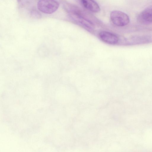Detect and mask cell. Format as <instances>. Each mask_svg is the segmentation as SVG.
<instances>
[{"label":"cell","instance_id":"cell-1","mask_svg":"<svg viewBox=\"0 0 152 152\" xmlns=\"http://www.w3.org/2000/svg\"><path fill=\"white\" fill-rule=\"evenodd\" d=\"M68 12L69 17L77 24L90 32L94 31V24L84 16L83 14L77 7Z\"/></svg>","mask_w":152,"mask_h":152},{"label":"cell","instance_id":"cell-2","mask_svg":"<svg viewBox=\"0 0 152 152\" xmlns=\"http://www.w3.org/2000/svg\"><path fill=\"white\" fill-rule=\"evenodd\" d=\"M110 18L113 24L118 26H125L129 22V16L125 13L118 10L111 12Z\"/></svg>","mask_w":152,"mask_h":152},{"label":"cell","instance_id":"cell-3","mask_svg":"<svg viewBox=\"0 0 152 152\" xmlns=\"http://www.w3.org/2000/svg\"><path fill=\"white\" fill-rule=\"evenodd\" d=\"M59 4L54 0H40L37 4L38 10L46 14H51L55 12L58 7Z\"/></svg>","mask_w":152,"mask_h":152},{"label":"cell","instance_id":"cell-4","mask_svg":"<svg viewBox=\"0 0 152 152\" xmlns=\"http://www.w3.org/2000/svg\"><path fill=\"white\" fill-rule=\"evenodd\" d=\"M137 19L142 23H152V5L148 7L142 11L138 15Z\"/></svg>","mask_w":152,"mask_h":152},{"label":"cell","instance_id":"cell-5","mask_svg":"<svg viewBox=\"0 0 152 152\" xmlns=\"http://www.w3.org/2000/svg\"><path fill=\"white\" fill-rule=\"evenodd\" d=\"M99 35L100 38L103 41L108 44H115L119 41V38L117 36L108 31H101Z\"/></svg>","mask_w":152,"mask_h":152},{"label":"cell","instance_id":"cell-6","mask_svg":"<svg viewBox=\"0 0 152 152\" xmlns=\"http://www.w3.org/2000/svg\"><path fill=\"white\" fill-rule=\"evenodd\" d=\"M82 5L86 9L94 12H97L100 10L98 4L92 0H82L81 1Z\"/></svg>","mask_w":152,"mask_h":152},{"label":"cell","instance_id":"cell-7","mask_svg":"<svg viewBox=\"0 0 152 152\" xmlns=\"http://www.w3.org/2000/svg\"><path fill=\"white\" fill-rule=\"evenodd\" d=\"M32 10L31 11V14L34 17L39 18L40 17V14L37 10Z\"/></svg>","mask_w":152,"mask_h":152}]
</instances>
